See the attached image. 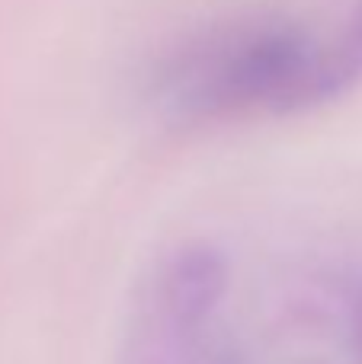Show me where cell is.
Here are the masks:
<instances>
[{
	"mask_svg": "<svg viewBox=\"0 0 362 364\" xmlns=\"http://www.w3.org/2000/svg\"><path fill=\"white\" fill-rule=\"evenodd\" d=\"M154 96L170 119L228 122L292 115L333 100L327 45L289 19H237L202 32L157 70Z\"/></svg>",
	"mask_w": 362,
	"mask_h": 364,
	"instance_id": "obj_1",
	"label": "cell"
},
{
	"mask_svg": "<svg viewBox=\"0 0 362 364\" xmlns=\"http://www.w3.org/2000/svg\"><path fill=\"white\" fill-rule=\"evenodd\" d=\"M228 259L215 246H186L160 278V314L177 339H192L215 316L228 294Z\"/></svg>",
	"mask_w": 362,
	"mask_h": 364,
	"instance_id": "obj_2",
	"label": "cell"
},
{
	"mask_svg": "<svg viewBox=\"0 0 362 364\" xmlns=\"http://www.w3.org/2000/svg\"><path fill=\"white\" fill-rule=\"evenodd\" d=\"M340 314H343V336L353 361L362 364V272L350 275L340 288Z\"/></svg>",
	"mask_w": 362,
	"mask_h": 364,
	"instance_id": "obj_3",
	"label": "cell"
},
{
	"mask_svg": "<svg viewBox=\"0 0 362 364\" xmlns=\"http://www.w3.org/2000/svg\"><path fill=\"white\" fill-rule=\"evenodd\" d=\"M212 364H244V361L237 358V355H218V358L212 361Z\"/></svg>",
	"mask_w": 362,
	"mask_h": 364,
	"instance_id": "obj_4",
	"label": "cell"
},
{
	"mask_svg": "<svg viewBox=\"0 0 362 364\" xmlns=\"http://www.w3.org/2000/svg\"><path fill=\"white\" fill-rule=\"evenodd\" d=\"M132 364H164V361L154 358V355H138V358H135Z\"/></svg>",
	"mask_w": 362,
	"mask_h": 364,
	"instance_id": "obj_5",
	"label": "cell"
},
{
	"mask_svg": "<svg viewBox=\"0 0 362 364\" xmlns=\"http://www.w3.org/2000/svg\"><path fill=\"white\" fill-rule=\"evenodd\" d=\"M359 16H362V13H359Z\"/></svg>",
	"mask_w": 362,
	"mask_h": 364,
	"instance_id": "obj_6",
	"label": "cell"
}]
</instances>
